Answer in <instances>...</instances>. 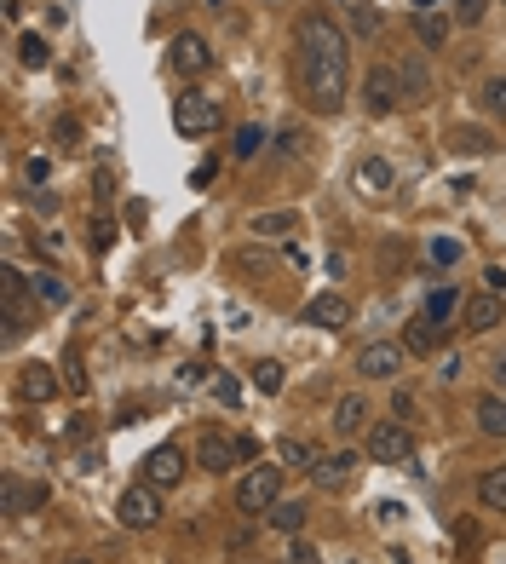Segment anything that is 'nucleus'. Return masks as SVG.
I'll list each match as a JSON object with an SVG mask.
<instances>
[{
    "label": "nucleus",
    "instance_id": "obj_9",
    "mask_svg": "<svg viewBox=\"0 0 506 564\" xmlns=\"http://www.w3.org/2000/svg\"><path fill=\"white\" fill-rule=\"evenodd\" d=\"M357 467H363V455H351V449H340V455H317V467H311V484L317 490H351V478H357Z\"/></svg>",
    "mask_w": 506,
    "mask_h": 564
},
{
    "label": "nucleus",
    "instance_id": "obj_46",
    "mask_svg": "<svg viewBox=\"0 0 506 564\" xmlns=\"http://www.w3.org/2000/svg\"><path fill=\"white\" fill-rule=\"evenodd\" d=\"M0 12H6V24H18V18H23V0H0Z\"/></svg>",
    "mask_w": 506,
    "mask_h": 564
},
{
    "label": "nucleus",
    "instance_id": "obj_42",
    "mask_svg": "<svg viewBox=\"0 0 506 564\" xmlns=\"http://www.w3.org/2000/svg\"><path fill=\"white\" fill-rule=\"evenodd\" d=\"M282 150H288V156H305V133H299V127H288V133H282Z\"/></svg>",
    "mask_w": 506,
    "mask_h": 564
},
{
    "label": "nucleus",
    "instance_id": "obj_5",
    "mask_svg": "<svg viewBox=\"0 0 506 564\" xmlns=\"http://www.w3.org/2000/svg\"><path fill=\"white\" fill-rule=\"evenodd\" d=\"M363 110L368 116H391V110H403V81H397V70L374 64V70L363 75Z\"/></svg>",
    "mask_w": 506,
    "mask_h": 564
},
{
    "label": "nucleus",
    "instance_id": "obj_22",
    "mask_svg": "<svg viewBox=\"0 0 506 564\" xmlns=\"http://www.w3.org/2000/svg\"><path fill=\"white\" fill-rule=\"evenodd\" d=\"M472 415H478V432H489V438H506V392H483Z\"/></svg>",
    "mask_w": 506,
    "mask_h": 564
},
{
    "label": "nucleus",
    "instance_id": "obj_10",
    "mask_svg": "<svg viewBox=\"0 0 506 564\" xmlns=\"http://www.w3.org/2000/svg\"><path fill=\"white\" fill-rule=\"evenodd\" d=\"M414 35H420V47H449V35H455V12H443V0H426V6H414Z\"/></svg>",
    "mask_w": 506,
    "mask_h": 564
},
{
    "label": "nucleus",
    "instance_id": "obj_13",
    "mask_svg": "<svg viewBox=\"0 0 506 564\" xmlns=\"http://www.w3.org/2000/svg\"><path fill=\"white\" fill-rule=\"evenodd\" d=\"M305 323H311V329H345V323H351V300H345V294H317V300H311V306H305Z\"/></svg>",
    "mask_w": 506,
    "mask_h": 564
},
{
    "label": "nucleus",
    "instance_id": "obj_36",
    "mask_svg": "<svg viewBox=\"0 0 506 564\" xmlns=\"http://www.w3.org/2000/svg\"><path fill=\"white\" fill-rule=\"evenodd\" d=\"M110 242H115V225L98 219V225H92V254H110Z\"/></svg>",
    "mask_w": 506,
    "mask_h": 564
},
{
    "label": "nucleus",
    "instance_id": "obj_6",
    "mask_svg": "<svg viewBox=\"0 0 506 564\" xmlns=\"http://www.w3.org/2000/svg\"><path fill=\"white\" fill-rule=\"evenodd\" d=\"M242 455H253L248 438H225V432H207L202 444H196V467L202 472H230Z\"/></svg>",
    "mask_w": 506,
    "mask_h": 564
},
{
    "label": "nucleus",
    "instance_id": "obj_16",
    "mask_svg": "<svg viewBox=\"0 0 506 564\" xmlns=\"http://www.w3.org/2000/svg\"><path fill=\"white\" fill-rule=\"evenodd\" d=\"M443 144H449L455 156H489V150H495L501 139H495L489 127H466V121H455V127L443 133Z\"/></svg>",
    "mask_w": 506,
    "mask_h": 564
},
{
    "label": "nucleus",
    "instance_id": "obj_47",
    "mask_svg": "<svg viewBox=\"0 0 506 564\" xmlns=\"http://www.w3.org/2000/svg\"><path fill=\"white\" fill-rule=\"evenodd\" d=\"M64 564H98V559H64Z\"/></svg>",
    "mask_w": 506,
    "mask_h": 564
},
{
    "label": "nucleus",
    "instance_id": "obj_43",
    "mask_svg": "<svg viewBox=\"0 0 506 564\" xmlns=\"http://www.w3.org/2000/svg\"><path fill=\"white\" fill-rule=\"evenodd\" d=\"M460 369H466V363H460V357H443V363H437V375L449 380V386H455V380H460Z\"/></svg>",
    "mask_w": 506,
    "mask_h": 564
},
{
    "label": "nucleus",
    "instance_id": "obj_15",
    "mask_svg": "<svg viewBox=\"0 0 506 564\" xmlns=\"http://www.w3.org/2000/svg\"><path fill=\"white\" fill-rule=\"evenodd\" d=\"M466 334H489V329H501V317H506V300L501 294H478V300H466Z\"/></svg>",
    "mask_w": 506,
    "mask_h": 564
},
{
    "label": "nucleus",
    "instance_id": "obj_27",
    "mask_svg": "<svg viewBox=\"0 0 506 564\" xmlns=\"http://www.w3.org/2000/svg\"><path fill=\"white\" fill-rule=\"evenodd\" d=\"M294 231H299L294 208H276V213H259V219H253V236H294Z\"/></svg>",
    "mask_w": 506,
    "mask_h": 564
},
{
    "label": "nucleus",
    "instance_id": "obj_17",
    "mask_svg": "<svg viewBox=\"0 0 506 564\" xmlns=\"http://www.w3.org/2000/svg\"><path fill=\"white\" fill-rule=\"evenodd\" d=\"M391 179H397V173H391V162H386V156H363V162H357V173H351L357 196H386V190H391Z\"/></svg>",
    "mask_w": 506,
    "mask_h": 564
},
{
    "label": "nucleus",
    "instance_id": "obj_35",
    "mask_svg": "<svg viewBox=\"0 0 506 564\" xmlns=\"http://www.w3.org/2000/svg\"><path fill=\"white\" fill-rule=\"evenodd\" d=\"M432 259H437V265H455L460 242H455V236H432Z\"/></svg>",
    "mask_w": 506,
    "mask_h": 564
},
{
    "label": "nucleus",
    "instance_id": "obj_14",
    "mask_svg": "<svg viewBox=\"0 0 506 564\" xmlns=\"http://www.w3.org/2000/svg\"><path fill=\"white\" fill-rule=\"evenodd\" d=\"M368 403H363V392H340L334 398V432L340 438H357V432H368Z\"/></svg>",
    "mask_w": 506,
    "mask_h": 564
},
{
    "label": "nucleus",
    "instance_id": "obj_44",
    "mask_svg": "<svg viewBox=\"0 0 506 564\" xmlns=\"http://www.w3.org/2000/svg\"><path fill=\"white\" fill-rule=\"evenodd\" d=\"M75 139H81V127H75V121H58V144H64V150H75Z\"/></svg>",
    "mask_w": 506,
    "mask_h": 564
},
{
    "label": "nucleus",
    "instance_id": "obj_41",
    "mask_svg": "<svg viewBox=\"0 0 506 564\" xmlns=\"http://www.w3.org/2000/svg\"><path fill=\"white\" fill-rule=\"evenodd\" d=\"M489 375H495V392H506V346L489 357Z\"/></svg>",
    "mask_w": 506,
    "mask_h": 564
},
{
    "label": "nucleus",
    "instance_id": "obj_1",
    "mask_svg": "<svg viewBox=\"0 0 506 564\" xmlns=\"http://www.w3.org/2000/svg\"><path fill=\"white\" fill-rule=\"evenodd\" d=\"M294 64H299V93L317 116H340L351 98V41L334 18H299L294 29Z\"/></svg>",
    "mask_w": 506,
    "mask_h": 564
},
{
    "label": "nucleus",
    "instance_id": "obj_38",
    "mask_svg": "<svg viewBox=\"0 0 506 564\" xmlns=\"http://www.w3.org/2000/svg\"><path fill=\"white\" fill-rule=\"evenodd\" d=\"M288 564H322V553L311 541H294V547H288Z\"/></svg>",
    "mask_w": 506,
    "mask_h": 564
},
{
    "label": "nucleus",
    "instance_id": "obj_21",
    "mask_svg": "<svg viewBox=\"0 0 506 564\" xmlns=\"http://www.w3.org/2000/svg\"><path fill=\"white\" fill-rule=\"evenodd\" d=\"M18 392L29 403H46V398H58V375H52V369H46V363H29V369H23L18 375Z\"/></svg>",
    "mask_w": 506,
    "mask_h": 564
},
{
    "label": "nucleus",
    "instance_id": "obj_37",
    "mask_svg": "<svg viewBox=\"0 0 506 564\" xmlns=\"http://www.w3.org/2000/svg\"><path fill=\"white\" fill-rule=\"evenodd\" d=\"M92 196H98V202H110V196H115V173H110V167H98V173H92Z\"/></svg>",
    "mask_w": 506,
    "mask_h": 564
},
{
    "label": "nucleus",
    "instance_id": "obj_24",
    "mask_svg": "<svg viewBox=\"0 0 506 564\" xmlns=\"http://www.w3.org/2000/svg\"><path fill=\"white\" fill-rule=\"evenodd\" d=\"M455 311H466V300H460V288H449V282H437L432 294H426V317H432V323H449Z\"/></svg>",
    "mask_w": 506,
    "mask_h": 564
},
{
    "label": "nucleus",
    "instance_id": "obj_30",
    "mask_svg": "<svg viewBox=\"0 0 506 564\" xmlns=\"http://www.w3.org/2000/svg\"><path fill=\"white\" fill-rule=\"evenodd\" d=\"M478 110H483V116H501L506 121V75H489V81L478 87Z\"/></svg>",
    "mask_w": 506,
    "mask_h": 564
},
{
    "label": "nucleus",
    "instance_id": "obj_31",
    "mask_svg": "<svg viewBox=\"0 0 506 564\" xmlns=\"http://www.w3.org/2000/svg\"><path fill=\"white\" fill-rule=\"evenodd\" d=\"M345 18H351V29H357V35H374V29H380V12H374L368 0H351V6H345Z\"/></svg>",
    "mask_w": 506,
    "mask_h": 564
},
{
    "label": "nucleus",
    "instance_id": "obj_26",
    "mask_svg": "<svg viewBox=\"0 0 506 564\" xmlns=\"http://www.w3.org/2000/svg\"><path fill=\"white\" fill-rule=\"evenodd\" d=\"M265 518H271V530H282V536H299L305 530V501H276Z\"/></svg>",
    "mask_w": 506,
    "mask_h": 564
},
{
    "label": "nucleus",
    "instance_id": "obj_3",
    "mask_svg": "<svg viewBox=\"0 0 506 564\" xmlns=\"http://www.w3.org/2000/svg\"><path fill=\"white\" fill-rule=\"evenodd\" d=\"M282 461H265V467H253L242 484H236V513H248V518H265L282 501Z\"/></svg>",
    "mask_w": 506,
    "mask_h": 564
},
{
    "label": "nucleus",
    "instance_id": "obj_39",
    "mask_svg": "<svg viewBox=\"0 0 506 564\" xmlns=\"http://www.w3.org/2000/svg\"><path fill=\"white\" fill-rule=\"evenodd\" d=\"M23 173H29V185H46V173H52V162H46V156H29V162H23Z\"/></svg>",
    "mask_w": 506,
    "mask_h": 564
},
{
    "label": "nucleus",
    "instance_id": "obj_45",
    "mask_svg": "<svg viewBox=\"0 0 506 564\" xmlns=\"http://www.w3.org/2000/svg\"><path fill=\"white\" fill-rule=\"evenodd\" d=\"M483 282H489V294H501V288H506V271H501V265H489V271H483Z\"/></svg>",
    "mask_w": 506,
    "mask_h": 564
},
{
    "label": "nucleus",
    "instance_id": "obj_18",
    "mask_svg": "<svg viewBox=\"0 0 506 564\" xmlns=\"http://www.w3.org/2000/svg\"><path fill=\"white\" fill-rule=\"evenodd\" d=\"M397 81H403V104H426V98H432V75H426V64H420L414 52L397 64Z\"/></svg>",
    "mask_w": 506,
    "mask_h": 564
},
{
    "label": "nucleus",
    "instance_id": "obj_2",
    "mask_svg": "<svg viewBox=\"0 0 506 564\" xmlns=\"http://www.w3.org/2000/svg\"><path fill=\"white\" fill-rule=\"evenodd\" d=\"M219 121H225V110H219V98L202 93V87H184V93L173 98V127H179L184 139H207V133H219Z\"/></svg>",
    "mask_w": 506,
    "mask_h": 564
},
{
    "label": "nucleus",
    "instance_id": "obj_19",
    "mask_svg": "<svg viewBox=\"0 0 506 564\" xmlns=\"http://www.w3.org/2000/svg\"><path fill=\"white\" fill-rule=\"evenodd\" d=\"M437 346H443V323H432L426 311L409 323V334H403V352H414V357H432Z\"/></svg>",
    "mask_w": 506,
    "mask_h": 564
},
{
    "label": "nucleus",
    "instance_id": "obj_33",
    "mask_svg": "<svg viewBox=\"0 0 506 564\" xmlns=\"http://www.w3.org/2000/svg\"><path fill=\"white\" fill-rule=\"evenodd\" d=\"M449 12H455V24H460V29H478V24H483V12H489V0H455Z\"/></svg>",
    "mask_w": 506,
    "mask_h": 564
},
{
    "label": "nucleus",
    "instance_id": "obj_12",
    "mask_svg": "<svg viewBox=\"0 0 506 564\" xmlns=\"http://www.w3.org/2000/svg\"><path fill=\"white\" fill-rule=\"evenodd\" d=\"M357 375L363 380H397L403 375V346H391V340H374L357 352Z\"/></svg>",
    "mask_w": 506,
    "mask_h": 564
},
{
    "label": "nucleus",
    "instance_id": "obj_11",
    "mask_svg": "<svg viewBox=\"0 0 506 564\" xmlns=\"http://www.w3.org/2000/svg\"><path fill=\"white\" fill-rule=\"evenodd\" d=\"M173 70L184 75V81H196V75H207L213 70V47H207L202 35H190V29H184V35H173Z\"/></svg>",
    "mask_w": 506,
    "mask_h": 564
},
{
    "label": "nucleus",
    "instance_id": "obj_20",
    "mask_svg": "<svg viewBox=\"0 0 506 564\" xmlns=\"http://www.w3.org/2000/svg\"><path fill=\"white\" fill-rule=\"evenodd\" d=\"M46 507V484H23V478H6V513H41Z\"/></svg>",
    "mask_w": 506,
    "mask_h": 564
},
{
    "label": "nucleus",
    "instance_id": "obj_25",
    "mask_svg": "<svg viewBox=\"0 0 506 564\" xmlns=\"http://www.w3.org/2000/svg\"><path fill=\"white\" fill-rule=\"evenodd\" d=\"M29 294H35V306H64L69 300V288H64L58 271H35V277H29Z\"/></svg>",
    "mask_w": 506,
    "mask_h": 564
},
{
    "label": "nucleus",
    "instance_id": "obj_7",
    "mask_svg": "<svg viewBox=\"0 0 506 564\" xmlns=\"http://www.w3.org/2000/svg\"><path fill=\"white\" fill-rule=\"evenodd\" d=\"M115 513H121V524H127V530H150V524L161 518V490L138 478L133 490L121 495V507H115Z\"/></svg>",
    "mask_w": 506,
    "mask_h": 564
},
{
    "label": "nucleus",
    "instance_id": "obj_28",
    "mask_svg": "<svg viewBox=\"0 0 506 564\" xmlns=\"http://www.w3.org/2000/svg\"><path fill=\"white\" fill-rule=\"evenodd\" d=\"M276 461H282V467L311 472V467H317V449L305 444V438H282V444H276Z\"/></svg>",
    "mask_w": 506,
    "mask_h": 564
},
{
    "label": "nucleus",
    "instance_id": "obj_4",
    "mask_svg": "<svg viewBox=\"0 0 506 564\" xmlns=\"http://www.w3.org/2000/svg\"><path fill=\"white\" fill-rule=\"evenodd\" d=\"M363 449H368V461H380V467H397V461H409V455H414L409 421H374V426L363 432Z\"/></svg>",
    "mask_w": 506,
    "mask_h": 564
},
{
    "label": "nucleus",
    "instance_id": "obj_34",
    "mask_svg": "<svg viewBox=\"0 0 506 564\" xmlns=\"http://www.w3.org/2000/svg\"><path fill=\"white\" fill-rule=\"evenodd\" d=\"M18 58L29 64V70H41L46 58H52V47H46L41 35H23V41H18Z\"/></svg>",
    "mask_w": 506,
    "mask_h": 564
},
{
    "label": "nucleus",
    "instance_id": "obj_23",
    "mask_svg": "<svg viewBox=\"0 0 506 564\" xmlns=\"http://www.w3.org/2000/svg\"><path fill=\"white\" fill-rule=\"evenodd\" d=\"M478 507L483 513H506V467L478 472Z\"/></svg>",
    "mask_w": 506,
    "mask_h": 564
},
{
    "label": "nucleus",
    "instance_id": "obj_32",
    "mask_svg": "<svg viewBox=\"0 0 506 564\" xmlns=\"http://www.w3.org/2000/svg\"><path fill=\"white\" fill-rule=\"evenodd\" d=\"M259 144H265V127H242L236 144H230V156H236V162H248V156H259Z\"/></svg>",
    "mask_w": 506,
    "mask_h": 564
},
{
    "label": "nucleus",
    "instance_id": "obj_29",
    "mask_svg": "<svg viewBox=\"0 0 506 564\" xmlns=\"http://www.w3.org/2000/svg\"><path fill=\"white\" fill-rule=\"evenodd\" d=\"M248 375H253V386H259L265 398H276V392H282V380H288V369H282L276 357H259V363H253Z\"/></svg>",
    "mask_w": 506,
    "mask_h": 564
},
{
    "label": "nucleus",
    "instance_id": "obj_40",
    "mask_svg": "<svg viewBox=\"0 0 506 564\" xmlns=\"http://www.w3.org/2000/svg\"><path fill=\"white\" fill-rule=\"evenodd\" d=\"M213 398H219V403H242V386H236V380H219V386H213Z\"/></svg>",
    "mask_w": 506,
    "mask_h": 564
},
{
    "label": "nucleus",
    "instance_id": "obj_48",
    "mask_svg": "<svg viewBox=\"0 0 506 564\" xmlns=\"http://www.w3.org/2000/svg\"><path fill=\"white\" fill-rule=\"evenodd\" d=\"M501 6H506V0H501Z\"/></svg>",
    "mask_w": 506,
    "mask_h": 564
},
{
    "label": "nucleus",
    "instance_id": "obj_8",
    "mask_svg": "<svg viewBox=\"0 0 506 564\" xmlns=\"http://www.w3.org/2000/svg\"><path fill=\"white\" fill-rule=\"evenodd\" d=\"M184 467H190V455H184L179 444H161L144 455V484H156V490H173L184 478Z\"/></svg>",
    "mask_w": 506,
    "mask_h": 564
}]
</instances>
